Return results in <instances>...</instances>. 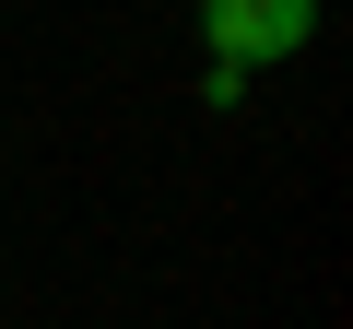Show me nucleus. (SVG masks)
Segmentation results:
<instances>
[{
	"instance_id": "nucleus-1",
	"label": "nucleus",
	"mask_w": 353,
	"mask_h": 329,
	"mask_svg": "<svg viewBox=\"0 0 353 329\" xmlns=\"http://www.w3.org/2000/svg\"><path fill=\"white\" fill-rule=\"evenodd\" d=\"M201 36L224 71H271L318 36V0H201Z\"/></svg>"
}]
</instances>
